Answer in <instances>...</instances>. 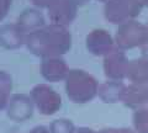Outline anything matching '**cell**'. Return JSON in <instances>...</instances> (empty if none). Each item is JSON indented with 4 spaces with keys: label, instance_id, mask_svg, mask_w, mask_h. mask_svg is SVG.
<instances>
[{
    "label": "cell",
    "instance_id": "cell-1",
    "mask_svg": "<svg viewBox=\"0 0 148 133\" xmlns=\"http://www.w3.org/2000/svg\"><path fill=\"white\" fill-rule=\"evenodd\" d=\"M72 36L66 26L49 25L32 31L26 36V46L32 53L42 57H51L64 53L71 47Z\"/></svg>",
    "mask_w": 148,
    "mask_h": 133
},
{
    "label": "cell",
    "instance_id": "cell-2",
    "mask_svg": "<svg viewBox=\"0 0 148 133\" xmlns=\"http://www.w3.org/2000/svg\"><path fill=\"white\" fill-rule=\"evenodd\" d=\"M47 11L52 24L66 26L73 21L77 6L73 0H53L47 8Z\"/></svg>",
    "mask_w": 148,
    "mask_h": 133
},
{
    "label": "cell",
    "instance_id": "cell-3",
    "mask_svg": "<svg viewBox=\"0 0 148 133\" xmlns=\"http://www.w3.org/2000/svg\"><path fill=\"white\" fill-rule=\"evenodd\" d=\"M26 36L27 33L16 22L0 26V46H3L4 48H18L26 42Z\"/></svg>",
    "mask_w": 148,
    "mask_h": 133
},
{
    "label": "cell",
    "instance_id": "cell-4",
    "mask_svg": "<svg viewBox=\"0 0 148 133\" xmlns=\"http://www.w3.org/2000/svg\"><path fill=\"white\" fill-rule=\"evenodd\" d=\"M136 11L135 0H110L105 8L106 17L112 22H122Z\"/></svg>",
    "mask_w": 148,
    "mask_h": 133
},
{
    "label": "cell",
    "instance_id": "cell-5",
    "mask_svg": "<svg viewBox=\"0 0 148 133\" xmlns=\"http://www.w3.org/2000/svg\"><path fill=\"white\" fill-rule=\"evenodd\" d=\"M16 24L24 30L26 33H30L32 31H36L43 27L45 16L37 8H27L22 11L16 19Z\"/></svg>",
    "mask_w": 148,
    "mask_h": 133
},
{
    "label": "cell",
    "instance_id": "cell-6",
    "mask_svg": "<svg viewBox=\"0 0 148 133\" xmlns=\"http://www.w3.org/2000/svg\"><path fill=\"white\" fill-rule=\"evenodd\" d=\"M143 33L141 26H138L135 22H127L117 30L116 41L121 46H132L133 43L140 42Z\"/></svg>",
    "mask_w": 148,
    "mask_h": 133
},
{
    "label": "cell",
    "instance_id": "cell-7",
    "mask_svg": "<svg viewBox=\"0 0 148 133\" xmlns=\"http://www.w3.org/2000/svg\"><path fill=\"white\" fill-rule=\"evenodd\" d=\"M86 42H88V47L90 48V51L95 53H103L111 47L112 40H111L110 35L106 31L95 30L88 35Z\"/></svg>",
    "mask_w": 148,
    "mask_h": 133
},
{
    "label": "cell",
    "instance_id": "cell-8",
    "mask_svg": "<svg viewBox=\"0 0 148 133\" xmlns=\"http://www.w3.org/2000/svg\"><path fill=\"white\" fill-rule=\"evenodd\" d=\"M63 68L62 61H59L57 58H49L46 59L42 64V70L47 76L52 78L56 74H58V72H61Z\"/></svg>",
    "mask_w": 148,
    "mask_h": 133
},
{
    "label": "cell",
    "instance_id": "cell-9",
    "mask_svg": "<svg viewBox=\"0 0 148 133\" xmlns=\"http://www.w3.org/2000/svg\"><path fill=\"white\" fill-rule=\"evenodd\" d=\"M12 0H0V21L6 16L9 9L11 6Z\"/></svg>",
    "mask_w": 148,
    "mask_h": 133
},
{
    "label": "cell",
    "instance_id": "cell-10",
    "mask_svg": "<svg viewBox=\"0 0 148 133\" xmlns=\"http://www.w3.org/2000/svg\"><path fill=\"white\" fill-rule=\"evenodd\" d=\"M30 1L34 4L37 9H40V8H48L53 0H30Z\"/></svg>",
    "mask_w": 148,
    "mask_h": 133
},
{
    "label": "cell",
    "instance_id": "cell-11",
    "mask_svg": "<svg viewBox=\"0 0 148 133\" xmlns=\"http://www.w3.org/2000/svg\"><path fill=\"white\" fill-rule=\"evenodd\" d=\"M73 1L75 3V4H83V3H85L86 0H73Z\"/></svg>",
    "mask_w": 148,
    "mask_h": 133
}]
</instances>
